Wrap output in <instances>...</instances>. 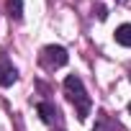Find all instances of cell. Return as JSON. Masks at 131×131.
<instances>
[{"mask_svg":"<svg viewBox=\"0 0 131 131\" xmlns=\"http://www.w3.org/2000/svg\"><path fill=\"white\" fill-rule=\"evenodd\" d=\"M64 93H67V100H70V103H75V108H77V118L85 121V118L90 116L93 100H90V95H88L82 80H80L77 75H67V77H64Z\"/></svg>","mask_w":131,"mask_h":131,"instance_id":"1","label":"cell"},{"mask_svg":"<svg viewBox=\"0 0 131 131\" xmlns=\"http://www.w3.org/2000/svg\"><path fill=\"white\" fill-rule=\"evenodd\" d=\"M39 62H41V67L44 70H57V67H64V64L70 62V54L64 46H44L41 54H39Z\"/></svg>","mask_w":131,"mask_h":131,"instance_id":"2","label":"cell"},{"mask_svg":"<svg viewBox=\"0 0 131 131\" xmlns=\"http://www.w3.org/2000/svg\"><path fill=\"white\" fill-rule=\"evenodd\" d=\"M18 80V70L13 67V62L8 59V54H0V88H8Z\"/></svg>","mask_w":131,"mask_h":131,"instance_id":"3","label":"cell"},{"mask_svg":"<svg viewBox=\"0 0 131 131\" xmlns=\"http://www.w3.org/2000/svg\"><path fill=\"white\" fill-rule=\"evenodd\" d=\"M36 113H39V118H41L44 123H54V121L59 118L57 105H54V103H49V100H41V103L36 105Z\"/></svg>","mask_w":131,"mask_h":131,"instance_id":"4","label":"cell"},{"mask_svg":"<svg viewBox=\"0 0 131 131\" xmlns=\"http://www.w3.org/2000/svg\"><path fill=\"white\" fill-rule=\"evenodd\" d=\"M116 41L121 46H131V23H123L116 28Z\"/></svg>","mask_w":131,"mask_h":131,"instance_id":"5","label":"cell"},{"mask_svg":"<svg viewBox=\"0 0 131 131\" xmlns=\"http://www.w3.org/2000/svg\"><path fill=\"white\" fill-rule=\"evenodd\" d=\"M5 8H8V16L21 21L23 18V0H5Z\"/></svg>","mask_w":131,"mask_h":131,"instance_id":"6","label":"cell"},{"mask_svg":"<svg viewBox=\"0 0 131 131\" xmlns=\"http://www.w3.org/2000/svg\"><path fill=\"white\" fill-rule=\"evenodd\" d=\"M95 10H98V18H100V21H105V18H108V10H105V5H95Z\"/></svg>","mask_w":131,"mask_h":131,"instance_id":"7","label":"cell"},{"mask_svg":"<svg viewBox=\"0 0 131 131\" xmlns=\"http://www.w3.org/2000/svg\"><path fill=\"white\" fill-rule=\"evenodd\" d=\"M128 113H131V103H128Z\"/></svg>","mask_w":131,"mask_h":131,"instance_id":"8","label":"cell"}]
</instances>
